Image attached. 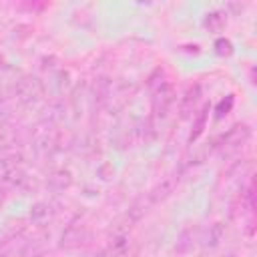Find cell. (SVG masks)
Returning <instances> with one entry per match:
<instances>
[{
	"label": "cell",
	"mask_w": 257,
	"mask_h": 257,
	"mask_svg": "<svg viewBox=\"0 0 257 257\" xmlns=\"http://www.w3.org/2000/svg\"><path fill=\"white\" fill-rule=\"evenodd\" d=\"M147 86L151 92V104H153L155 116L165 118L175 102V88H173L167 72L163 68H155L147 78Z\"/></svg>",
	"instance_id": "1"
},
{
	"label": "cell",
	"mask_w": 257,
	"mask_h": 257,
	"mask_svg": "<svg viewBox=\"0 0 257 257\" xmlns=\"http://www.w3.org/2000/svg\"><path fill=\"white\" fill-rule=\"evenodd\" d=\"M153 139V124L149 118H128L116 126L112 143L116 149H128L135 145H147Z\"/></svg>",
	"instance_id": "2"
},
{
	"label": "cell",
	"mask_w": 257,
	"mask_h": 257,
	"mask_svg": "<svg viewBox=\"0 0 257 257\" xmlns=\"http://www.w3.org/2000/svg\"><path fill=\"white\" fill-rule=\"evenodd\" d=\"M14 94H16V98H18L22 104H36V102L42 98L44 88H42V82H40L36 76L24 74L22 78L16 80V84H14Z\"/></svg>",
	"instance_id": "3"
},
{
	"label": "cell",
	"mask_w": 257,
	"mask_h": 257,
	"mask_svg": "<svg viewBox=\"0 0 257 257\" xmlns=\"http://www.w3.org/2000/svg\"><path fill=\"white\" fill-rule=\"evenodd\" d=\"M249 139H251V126L245 122H237L215 143V147H219L223 153H231L241 149Z\"/></svg>",
	"instance_id": "4"
},
{
	"label": "cell",
	"mask_w": 257,
	"mask_h": 257,
	"mask_svg": "<svg viewBox=\"0 0 257 257\" xmlns=\"http://www.w3.org/2000/svg\"><path fill=\"white\" fill-rule=\"evenodd\" d=\"M88 241H90L88 227L86 225H80V223H72L60 235V249H66V251L82 249V247L88 245Z\"/></svg>",
	"instance_id": "5"
},
{
	"label": "cell",
	"mask_w": 257,
	"mask_h": 257,
	"mask_svg": "<svg viewBox=\"0 0 257 257\" xmlns=\"http://www.w3.org/2000/svg\"><path fill=\"white\" fill-rule=\"evenodd\" d=\"M201 98H203V90H201V84H191L181 102H179V112H181V118H191L197 114V110L201 108Z\"/></svg>",
	"instance_id": "6"
},
{
	"label": "cell",
	"mask_w": 257,
	"mask_h": 257,
	"mask_svg": "<svg viewBox=\"0 0 257 257\" xmlns=\"http://www.w3.org/2000/svg\"><path fill=\"white\" fill-rule=\"evenodd\" d=\"M177 185H179V173L175 171V173H171V175H167L161 183H157L151 191H149V195H147V201L151 203V205H157V203H163L165 199H169L171 195H173V191L177 189Z\"/></svg>",
	"instance_id": "7"
},
{
	"label": "cell",
	"mask_w": 257,
	"mask_h": 257,
	"mask_svg": "<svg viewBox=\"0 0 257 257\" xmlns=\"http://www.w3.org/2000/svg\"><path fill=\"white\" fill-rule=\"evenodd\" d=\"M197 241H199V227L189 223L185 225L179 235H177V243H175V251L179 255H189L195 247H197Z\"/></svg>",
	"instance_id": "8"
},
{
	"label": "cell",
	"mask_w": 257,
	"mask_h": 257,
	"mask_svg": "<svg viewBox=\"0 0 257 257\" xmlns=\"http://www.w3.org/2000/svg\"><path fill=\"white\" fill-rule=\"evenodd\" d=\"M227 22H229V12H227L225 8L211 10V12H207L205 18H203V26H205L209 32H221V30H225Z\"/></svg>",
	"instance_id": "9"
},
{
	"label": "cell",
	"mask_w": 257,
	"mask_h": 257,
	"mask_svg": "<svg viewBox=\"0 0 257 257\" xmlns=\"http://www.w3.org/2000/svg\"><path fill=\"white\" fill-rule=\"evenodd\" d=\"M209 110H211V106H209V102H205V104H201V108H199L197 114L193 116V128H191V133H189V143H191V145L203 135V131H205V126H207V120H209Z\"/></svg>",
	"instance_id": "10"
},
{
	"label": "cell",
	"mask_w": 257,
	"mask_h": 257,
	"mask_svg": "<svg viewBox=\"0 0 257 257\" xmlns=\"http://www.w3.org/2000/svg\"><path fill=\"white\" fill-rule=\"evenodd\" d=\"M131 237L126 233H118L108 243V257H131Z\"/></svg>",
	"instance_id": "11"
},
{
	"label": "cell",
	"mask_w": 257,
	"mask_h": 257,
	"mask_svg": "<svg viewBox=\"0 0 257 257\" xmlns=\"http://www.w3.org/2000/svg\"><path fill=\"white\" fill-rule=\"evenodd\" d=\"M70 183H72V175H70L68 171H64V169L54 171V173L48 177V187H50L52 191H56V193H60V191H64V189H68V187H70Z\"/></svg>",
	"instance_id": "12"
},
{
	"label": "cell",
	"mask_w": 257,
	"mask_h": 257,
	"mask_svg": "<svg viewBox=\"0 0 257 257\" xmlns=\"http://www.w3.org/2000/svg\"><path fill=\"white\" fill-rule=\"evenodd\" d=\"M223 235H225V225L217 221V223H213V225L209 227V231H207V235H205V239H203V245L209 247V249H215V247L221 243Z\"/></svg>",
	"instance_id": "13"
},
{
	"label": "cell",
	"mask_w": 257,
	"mask_h": 257,
	"mask_svg": "<svg viewBox=\"0 0 257 257\" xmlns=\"http://www.w3.org/2000/svg\"><path fill=\"white\" fill-rule=\"evenodd\" d=\"M30 219H32V223H36V225H44V223L50 219V205H48V203H36V205L30 209Z\"/></svg>",
	"instance_id": "14"
},
{
	"label": "cell",
	"mask_w": 257,
	"mask_h": 257,
	"mask_svg": "<svg viewBox=\"0 0 257 257\" xmlns=\"http://www.w3.org/2000/svg\"><path fill=\"white\" fill-rule=\"evenodd\" d=\"M233 104H235V96H233V94H227V96H225V98L215 106V116H217V118H223L225 114H229V112H231Z\"/></svg>",
	"instance_id": "15"
},
{
	"label": "cell",
	"mask_w": 257,
	"mask_h": 257,
	"mask_svg": "<svg viewBox=\"0 0 257 257\" xmlns=\"http://www.w3.org/2000/svg\"><path fill=\"white\" fill-rule=\"evenodd\" d=\"M213 46H215V52H217L219 56H231V54H233V44H231V40H227V38H217Z\"/></svg>",
	"instance_id": "16"
},
{
	"label": "cell",
	"mask_w": 257,
	"mask_h": 257,
	"mask_svg": "<svg viewBox=\"0 0 257 257\" xmlns=\"http://www.w3.org/2000/svg\"><path fill=\"white\" fill-rule=\"evenodd\" d=\"M2 66H4V56L0 54V68H2Z\"/></svg>",
	"instance_id": "17"
},
{
	"label": "cell",
	"mask_w": 257,
	"mask_h": 257,
	"mask_svg": "<svg viewBox=\"0 0 257 257\" xmlns=\"http://www.w3.org/2000/svg\"><path fill=\"white\" fill-rule=\"evenodd\" d=\"M227 257H235V255H227Z\"/></svg>",
	"instance_id": "18"
}]
</instances>
